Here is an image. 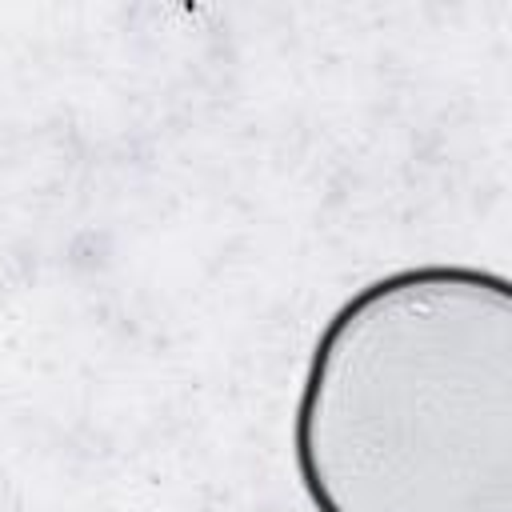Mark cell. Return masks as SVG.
<instances>
[{
    "label": "cell",
    "mask_w": 512,
    "mask_h": 512,
    "mask_svg": "<svg viewBox=\"0 0 512 512\" xmlns=\"http://www.w3.org/2000/svg\"><path fill=\"white\" fill-rule=\"evenodd\" d=\"M292 464L316 512H512V284L412 264L320 328Z\"/></svg>",
    "instance_id": "1"
}]
</instances>
